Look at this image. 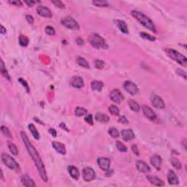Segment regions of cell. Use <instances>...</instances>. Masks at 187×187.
I'll list each match as a JSON object with an SVG mask.
<instances>
[{
	"label": "cell",
	"mask_w": 187,
	"mask_h": 187,
	"mask_svg": "<svg viewBox=\"0 0 187 187\" xmlns=\"http://www.w3.org/2000/svg\"><path fill=\"white\" fill-rule=\"evenodd\" d=\"M37 13L38 15L41 16L45 17V18H51L52 17V13L48 8L44 6H38L37 8Z\"/></svg>",
	"instance_id": "cell-13"
},
{
	"label": "cell",
	"mask_w": 187,
	"mask_h": 187,
	"mask_svg": "<svg viewBox=\"0 0 187 187\" xmlns=\"http://www.w3.org/2000/svg\"><path fill=\"white\" fill-rule=\"evenodd\" d=\"M103 86H104V84H103V82L97 81V80H93V81L91 82V84L92 90L98 91H100L103 89Z\"/></svg>",
	"instance_id": "cell-25"
},
{
	"label": "cell",
	"mask_w": 187,
	"mask_h": 187,
	"mask_svg": "<svg viewBox=\"0 0 187 187\" xmlns=\"http://www.w3.org/2000/svg\"><path fill=\"white\" fill-rule=\"evenodd\" d=\"M9 3L11 5H15V6H21L22 5V2L21 1H17V0H13V1H9Z\"/></svg>",
	"instance_id": "cell-47"
},
{
	"label": "cell",
	"mask_w": 187,
	"mask_h": 187,
	"mask_svg": "<svg viewBox=\"0 0 187 187\" xmlns=\"http://www.w3.org/2000/svg\"><path fill=\"white\" fill-rule=\"evenodd\" d=\"M1 72H2V74L4 77L6 79H8V80H10V77L9 74H8V71H7L6 68L5 67V64H4L3 61H1Z\"/></svg>",
	"instance_id": "cell-31"
},
{
	"label": "cell",
	"mask_w": 187,
	"mask_h": 187,
	"mask_svg": "<svg viewBox=\"0 0 187 187\" xmlns=\"http://www.w3.org/2000/svg\"><path fill=\"white\" fill-rule=\"evenodd\" d=\"M1 132L3 134L4 136L6 137L12 138V135L10 133V131L5 126H2V127H1Z\"/></svg>",
	"instance_id": "cell-33"
},
{
	"label": "cell",
	"mask_w": 187,
	"mask_h": 187,
	"mask_svg": "<svg viewBox=\"0 0 187 187\" xmlns=\"http://www.w3.org/2000/svg\"><path fill=\"white\" fill-rule=\"evenodd\" d=\"M177 73H178V75H179L180 76L184 77V79H186V73L185 71H184V70H180V69H178V70H177Z\"/></svg>",
	"instance_id": "cell-45"
},
{
	"label": "cell",
	"mask_w": 187,
	"mask_h": 187,
	"mask_svg": "<svg viewBox=\"0 0 187 187\" xmlns=\"http://www.w3.org/2000/svg\"><path fill=\"white\" fill-rule=\"evenodd\" d=\"M119 123L121 124H127L129 122H128V120L126 119V118L125 116H121L119 119Z\"/></svg>",
	"instance_id": "cell-46"
},
{
	"label": "cell",
	"mask_w": 187,
	"mask_h": 187,
	"mask_svg": "<svg viewBox=\"0 0 187 187\" xmlns=\"http://www.w3.org/2000/svg\"><path fill=\"white\" fill-rule=\"evenodd\" d=\"M61 24L66 28L72 30H79L80 27L77 21L71 17H65L61 20Z\"/></svg>",
	"instance_id": "cell-6"
},
{
	"label": "cell",
	"mask_w": 187,
	"mask_h": 187,
	"mask_svg": "<svg viewBox=\"0 0 187 187\" xmlns=\"http://www.w3.org/2000/svg\"><path fill=\"white\" fill-rule=\"evenodd\" d=\"M26 18H27V21H28V23L32 24L34 23V18L31 16V15H26Z\"/></svg>",
	"instance_id": "cell-48"
},
{
	"label": "cell",
	"mask_w": 187,
	"mask_h": 187,
	"mask_svg": "<svg viewBox=\"0 0 187 187\" xmlns=\"http://www.w3.org/2000/svg\"><path fill=\"white\" fill-rule=\"evenodd\" d=\"M167 180L168 183L171 185H177L179 183V181H178V178L176 175V174L175 173V172L171 170H170L168 171L167 174Z\"/></svg>",
	"instance_id": "cell-17"
},
{
	"label": "cell",
	"mask_w": 187,
	"mask_h": 187,
	"mask_svg": "<svg viewBox=\"0 0 187 187\" xmlns=\"http://www.w3.org/2000/svg\"><path fill=\"white\" fill-rule=\"evenodd\" d=\"M142 110H143V113H144L145 116L148 118L151 121H154L155 119H156L157 116H156V113L154 112V110H152L151 107H149V106L146 105H143L142 106Z\"/></svg>",
	"instance_id": "cell-10"
},
{
	"label": "cell",
	"mask_w": 187,
	"mask_h": 187,
	"mask_svg": "<svg viewBox=\"0 0 187 187\" xmlns=\"http://www.w3.org/2000/svg\"><path fill=\"white\" fill-rule=\"evenodd\" d=\"M68 171L70 175H71V177L73 178H74L75 180H77L80 176V172L79 170H77V168L75 166H69L68 167Z\"/></svg>",
	"instance_id": "cell-24"
},
{
	"label": "cell",
	"mask_w": 187,
	"mask_h": 187,
	"mask_svg": "<svg viewBox=\"0 0 187 187\" xmlns=\"http://www.w3.org/2000/svg\"><path fill=\"white\" fill-rule=\"evenodd\" d=\"M51 2H52L55 6H57V8H65V5H64V4H63V2H61V1H51Z\"/></svg>",
	"instance_id": "cell-43"
},
{
	"label": "cell",
	"mask_w": 187,
	"mask_h": 187,
	"mask_svg": "<svg viewBox=\"0 0 187 187\" xmlns=\"http://www.w3.org/2000/svg\"><path fill=\"white\" fill-rule=\"evenodd\" d=\"M2 162H3V163L5 164L8 167H9L10 169L16 171V172H19L20 170H21L19 165L15 162V160L13 158L11 157L8 154H2Z\"/></svg>",
	"instance_id": "cell-5"
},
{
	"label": "cell",
	"mask_w": 187,
	"mask_h": 187,
	"mask_svg": "<svg viewBox=\"0 0 187 187\" xmlns=\"http://www.w3.org/2000/svg\"><path fill=\"white\" fill-rule=\"evenodd\" d=\"M49 132L52 135V136L57 137V132H56V130L54 129H52V128L49 129Z\"/></svg>",
	"instance_id": "cell-52"
},
{
	"label": "cell",
	"mask_w": 187,
	"mask_h": 187,
	"mask_svg": "<svg viewBox=\"0 0 187 187\" xmlns=\"http://www.w3.org/2000/svg\"><path fill=\"white\" fill-rule=\"evenodd\" d=\"M115 23H116V26L118 27V28L119 29L121 32H123L124 34H129V30H128L127 25H126V23L124 21H121V20H116L115 21Z\"/></svg>",
	"instance_id": "cell-21"
},
{
	"label": "cell",
	"mask_w": 187,
	"mask_h": 187,
	"mask_svg": "<svg viewBox=\"0 0 187 187\" xmlns=\"http://www.w3.org/2000/svg\"><path fill=\"white\" fill-rule=\"evenodd\" d=\"M21 136L23 140V141H24V144H25L27 151H28L29 154V155L31 156V159L34 161V164H35L36 167H37V170H38L39 173H40V177H41L42 179H43L45 182H46V181H48V177H47L45 168L44 165H43V161H42L41 157H40V156L39 155L38 152L36 150L35 148L33 146V145L31 144V142L29 140L28 137L26 135L25 132H21Z\"/></svg>",
	"instance_id": "cell-1"
},
{
	"label": "cell",
	"mask_w": 187,
	"mask_h": 187,
	"mask_svg": "<svg viewBox=\"0 0 187 187\" xmlns=\"http://www.w3.org/2000/svg\"><path fill=\"white\" fill-rule=\"evenodd\" d=\"M110 98L112 101L114 103H117V104H120L122 101L124 100V96L122 95L121 92L118 89H114L110 92Z\"/></svg>",
	"instance_id": "cell-9"
},
{
	"label": "cell",
	"mask_w": 187,
	"mask_h": 187,
	"mask_svg": "<svg viewBox=\"0 0 187 187\" xmlns=\"http://www.w3.org/2000/svg\"><path fill=\"white\" fill-rule=\"evenodd\" d=\"M121 136L124 141H130L135 138V134L131 129H124L121 131Z\"/></svg>",
	"instance_id": "cell-16"
},
{
	"label": "cell",
	"mask_w": 187,
	"mask_h": 187,
	"mask_svg": "<svg viewBox=\"0 0 187 187\" xmlns=\"http://www.w3.org/2000/svg\"><path fill=\"white\" fill-rule=\"evenodd\" d=\"M28 127H29V129L30 130V132H31V135H33V137H34L36 140H40V134H39L38 131L37 130V129L35 128L34 125L33 124H30L29 125Z\"/></svg>",
	"instance_id": "cell-28"
},
{
	"label": "cell",
	"mask_w": 187,
	"mask_h": 187,
	"mask_svg": "<svg viewBox=\"0 0 187 187\" xmlns=\"http://www.w3.org/2000/svg\"><path fill=\"white\" fill-rule=\"evenodd\" d=\"M108 132H109V134H110V136L113 138H116L119 136V131H118L117 129L114 127L110 128V129H109Z\"/></svg>",
	"instance_id": "cell-37"
},
{
	"label": "cell",
	"mask_w": 187,
	"mask_h": 187,
	"mask_svg": "<svg viewBox=\"0 0 187 187\" xmlns=\"http://www.w3.org/2000/svg\"><path fill=\"white\" fill-rule=\"evenodd\" d=\"M140 35L141 36L143 39H146V40H149V41H155L156 40V38L154 37H153L152 35H150L149 34H147L146 32H140Z\"/></svg>",
	"instance_id": "cell-36"
},
{
	"label": "cell",
	"mask_w": 187,
	"mask_h": 187,
	"mask_svg": "<svg viewBox=\"0 0 187 187\" xmlns=\"http://www.w3.org/2000/svg\"><path fill=\"white\" fill-rule=\"evenodd\" d=\"M165 52H166L167 55L170 58L172 59V60L177 61V62L179 63L180 64H181L184 67L186 66V57L183 55V54H181V53L178 52V51L171 49V48H167V49H165Z\"/></svg>",
	"instance_id": "cell-4"
},
{
	"label": "cell",
	"mask_w": 187,
	"mask_h": 187,
	"mask_svg": "<svg viewBox=\"0 0 187 187\" xmlns=\"http://www.w3.org/2000/svg\"><path fill=\"white\" fill-rule=\"evenodd\" d=\"M70 84L73 87L80 89L84 86V82L83 78L80 76H73L70 80Z\"/></svg>",
	"instance_id": "cell-11"
},
{
	"label": "cell",
	"mask_w": 187,
	"mask_h": 187,
	"mask_svg": "<svg viewBox=\"0 0 187 187\" xmlns=\"http://www.w3.org/2000/svg\"><path fill=\"white\" fill-rule=\"evenodd\" d=\"M89 43L97 49H107V45L105 40L98 34H91L89 37Z\"/></svg>",
	"instance_id": "cell-3"
},
{
	"label": "cell",
	"mask_w": 187,
	"mask_h": 187,
	"mask_svg": "<svg viewBox=\"0 0 187 187\" xmlns=\"http://www.w3.org/2000/svg\"><path fill=\"white\" fill-rule=\"evenodd\" d=\"M128 105H129L131 110L135 112H138L140 110V109L139 104L133 100H129V101H128Z\"/></svg>",
	"instance_id": "cell-27"
},
{
	"label": "cell",
	"mask_w": 187,
	"mask_h": 187,
	"mask_svg": "<svg viewBox=\"0 0 187 187\" xmlns=\"http://www.w3.org/2000/svg\"><path fill=\"white\" fill-rule=\"evenodd\" d=\"M75 113V115L77 116H84V115H86V113H87V110L85 108H83V107H76Z\"/></svg>",
	"instance_id": "cell-34"
},
{
	"label": "cell",
	"mask_w": 187,
	"mask_h": 187,
	"mask_svg": "<svg viewBox=\"0 0 187 187\" xmlns=\"http://www.w3.org/2000/svg\"><path fill=\"white\" fill-rule=\"evenodd\" d=\"M92 4L97 7H108V3L107 2H105V1H99V0H97V1H93Z\"/></svg>",
	"instance_id": "cell-39"
},
{
	"label": "cell",
	"mask_w": 187,
	"mask_h": 187,
	"mask_svg": "<svg viewBox=\"0 0 187 187\" xmlns=\"http://www.w3.org/2000/svg\"><path fill=\"white\" fill-rule=\"evenodd\" d=\"M132 16L138 21L140 22L143 27H145L146 28H147L148 29L151 30L152 31H156V27H155L153 21L150 19L148 16H146L145 14H143V13L139 12L137 10H132L131 12Z\"/></svg>",
	"instance_id": "cell-2"
},
{
	"label": "cell",
	"mask_w": 187,
	"mask_h": 187,
	"mask_svg": "<svg viewBox=\"0 0 187 187\" xmlns=\"http://www.w3.org/2000/svg\"><path fill=\"white\" fill-rule=\"evenodd\" d=\"M95 67L99 70H102L105 67V62L102 60H96L95 61Z\"/></svg>",
	"instance_id": "cell-41"
},
{
	"label": "cell",
	"mask_w": 187,
	"mask_h": 187,
	"mask_svg": "<svg viewBox=\"0 0 187 187\" xmlns=\"http://www.w3.org/2000/svg\"><path fill=\"white\" fill-rule=\"evenodd\" d=\"M147 179L149 181V183L153 184V185L157 186H162L165 185V183L162 180L159 179L157 177L154 176V175H148Z\"/></svg>",
	"instance_id": "cell-19"
},
{
	"label": "cell",
	"mask_w": 187,
	"mask_h": 187,
	"mask_svg": "<svg viewBox=\"0 0 187 187\" xmlns=\"http://www.w3.org/2000/svg\"><path fill=\"white\" fill-rule=\"evenodd\" d=\"M97 162H98V165L100 166V167L104 171H107L110 169V159H107V158H104L101 157L97 159Z\"/></svg>",
	"instance_id": "cell-12"
},
{
	"label": "cell",
	"mask_w": 187,
	"mask_h": 187,
	"mask_svg": "<svg viewBox=\"0 0 187 187\" xmlns=\"http://www.w3.org/2000/svg\"><path fill=\"white\" fill-rule=\"evenodd\" d=\"M116 148H117L121 152H126V151H127V149H126V147L125 146V145L123 144L121 142L116 141Z\"/></svg>",
	"instance_id": "cell-38"
},
{
	"label": "cell",
	"mask_w": 187,
	"mask_h": 187,
	"mask_svg": "<svg viewBox=\"0 0 187 187\" xmlns=\"http://www.w3.org/2000/svg\"><path fill=\"white\" fill-rule=\"evenodd\" d=\"M132 151H133L134 154H135L137 156H139L140 154H139V151H138L137 147L136 145H133V146H132Z\"/></svg>",
	"instance_id": "cell-49"
},
{
	"label": "cell",
	"mask_w": 187,
	"mask_h": 187,
	"mask_svg": "<svg viewBox=\"0 0 187 187\" xmlns=\"http://www.w3.org/2000/svg\"><path fill=\"white\" fill-rule=\"evenodd\" d=\"M151 163L157 170H160L162 165V158L159 155H154L151 158Z\"/></svg>",
	"instance_id": "cell-18"
},
{
	"label": "cell",
	"mask_w": 187,
	"mask_h": 187,
	"mask_svg": "<svg viewBox=\"0 0 187 187\" xmlns=\"http://www.w3.org/2000/svg\"><path fill=\"white\" fill-rule=\"evenodd\" d=\"M1 34H6V29H5L3 26H1Z\"/></svg>",
	"instance_id": "cell-53"
},
{
	"label": "cell",
	"mask_w": 187,
	"mask_h": 187,
	"mask_svg": "<svg viewBox=\"0 0 187 187\" xmlns=\"http://www.w3.org/2000/svg\"><path fill=\"white\" fill-rule=\"evenodd\" d=\"M18 80H19L20 83H21V84H22V86H24V87L26 89H27V91L28 92V93H29V91H30L29 90V87L27 82L25 80H24V79H22V78H19V79H18Z\"/></svg>",
	"instance_id": "cell-42"
},
{
	"label": "cell",
	"mask_w": 187,
	"mask_h": 187,
	"mask_svg": "<svg viewBox=\"0 0 187 187\" xmlns=\"http://www.w3.org/2000/svg\"><path fill=\"white\" fill-rule=\"evenodd\" d=\"M83 178L87 182L95 179L96 174L94 170L91 167H85L83 170Z\"/></svg>",
	"instance_id": "cell-7"
},
{
	"label": "cell",
	"mask_w": 187,
	"mask_h": 187,
	"mask_svg": "<svg viewBox=\"0 0 187 187\" xmlns=\"http://www.w3.org/2000/svg\"><path fill=\"white\" fill-rule=\"evenodd\" d=\"M76 43H77V44L79 45H83V43H84V42H83V40L82 38H80V37H78V38L76 40Z\"/></svg>",
	"instance_id": "cell-50"
},
{
	"label": "cell",
	"mask_w": 187,
	"mask_h": 187,
	"mask_svg": "<svg viewBox=\"0 0 187 187\" xmlns=\"http://www.w3.org/2000/svg\"><path fill=\"white\" fill-rule=\"evenodd\" d=\"M95 119L97 121H100L101 123L106 124L110 121V117L107 115L103 113H97L95 115Z\"/></svg>",
	"instance_id": "cell-23"
},
{
	"label": "cell",
	"mask_w": 187,
	"mask_h": 187,
	"mask_svg": "<svg viewBox=\"0 0 187 187\" xmlns=\"http://www.w3.org/2000/svg\"><path fill=\"white\" fill-rule=\"evenodd\" d=\"M8 148H9L10 151L11 153H12L13 154L15 155V156L18 155V149H17V147L15 146V145L14 144V143H13L12 142H8Z\"/></svg>",
	"instance_id": "cell-30"
},
{
	"label": "cell",
	"mask_w": 187,
	"mask_h": 187,
	"mask_svg": "<svg viewBox=\"0 0 187 187\" xmlns=\"http://www.w3.org/2000/svg\"><path fill=\"white\" fill-rule=\"evenodd\" d=\"M85 121H86L87 123H89V124L92 125L93 124V116H92V115H88L86 117H85Z\"/></svg>",
	"instance_id": "cell-44"
},
{
	"label": "cell",
	"mask_w": 187,
	"mask_h": 187,
	"mask_svg": "<svg viewBox=\"0 0 187 187\" xmlns=\"http://www.w3.org/2000/svg\"><path fill=\"white\" fill-rule=\"evenodd\" d=\"M21 183L24 186L27 187H34L36 186L35 183L34 182L31 178H30L27 175H24L23 177H21Z\"/></svg>",
	"instance_id": "cell-22"
},
{
	"label": "cell",
	"mask_w": 187,
	"mask_h": 187,
	"mask_svg": "<svg viewBox=\"0 0 187 187\" xmlns=\"http://www.w3.org/2000/svg\"><path fill=\"white\" fill-rule=\"evenodd\" d=\"M45 33L47 34H48V35H54V34H56V31H55V29H54V28H53L52 27H50V26H48V27H45Z\"/></svg>",
	"instance_id": "cell-40"
},
{
	"label": "cell",
	"mask_w": 187,
	"mask_h": 187,
	"mask_svg": "<svg viewBox=\"0 0 187 187\" xmlns=\"http://www.w3.org/2000/svg\"><path fill=\"white\" fill-rule=\"evenodd\" d=\"M29 40L27 37L24 35H20L19 36V44L21 45L23 47H26L29 45Z\"/></svg>",
	"instance_id": "cell-29"
},
{
	"label": "cell",
	"mask_w": 187,
	"mask_h": 187,
	"mask_svg": "<svg viewBox=\"0 0 187 187\" xmlns=\"http://www.w3.org/2000/svg\"><path fill=\"white\" fill-rule=\"evenodd\" d=\"M136 167L140 172H149L151 171V168L146 162H144L143 161L138 160L136 162Z\"/></svg>",
	"instance_id": "cell-15"
},
{
	"label": "cell",
	"mask_w": 187,
	"mask_h": 187,
	"mask_svg": "<svg viewBox=\"0 0 187 187\" xmlns=\"http://www.w3.org/2000/svg\"><path fill=\"white\" fill-rule=\"evenodd\" d=\"M124 88L126 92L130 93L131 95H135L139 92L137 86L131 81H126L124 84Z\"/></svg>",
	"instance_id": "cell-8"
},
{
	"label": "cell",
	"mask_w": 187,
	"mask_h": 187,
	"mask_svg": "<svg viewBox=\"0 0 187 187\" xmlns=\"http://www.w3.org/2000/svg\"><path fill=\"white\" fill-rule=\"evenodd\" d=\"M25 3L28 5L29 7H32L35 4L34 1H25Z\"/></svg>",
	"instance_id": "cell-51"
},
{
	"label": "cell",
	"mask_w": 187,
	"mask_h": 187,
	"mask_svg": "<svg viewBox=\"0 0 187 187\" xmlns=\"http://www.w3.org/2000/svg\"><path fill=\"white\" fill-rule=\"evenodd\" d=\"M52 146L58 153L61 154L62 155L66 154L65 146L63 143H59V142H53Z\"/></svg>",
	"instance_id": "cell-20"
},
{
	"label": "cell",
	"mask_w": 187,
	"mask_h": 187,
	"mask_svg": "<svg viewBox=\"0 0 187 187\" xmlns=\"http://www.w3.org/2000/svg\"><path fill=\"white\" fill-rule=\"evenodd\" d=\"M108 110L109 111H110V113H111L112 115H113V116H119V113H120L119 107L116 105H111L108 107Z\"/></svg>",
	"instance_id": "cell-32"
},
{
	"label": "cell",
	"mask_w": 187,
	"mask_h": 187,
	"mask_svg": "<svg viewBox=\"0 0 187 187\" xmlns=\"http://www.w3.org/2000/svg\"><path fill=\"white\" fill-rule=\"evenodd\" d=\"M151 103L154 107L159 109H163L165 107V103L160 97L157 95H154L151 98Z\"/></svg>",
	"instance_id": "cell-14"
},
{
	"label": "cell",
	"mask_w": 187,
	"mask_h": 187,
	"mask_svg": "<svg viewBox=\"0 0 187 187\" xmlns=\"http://www.w3.org/2000/svg\"><path fill=\"white\" fill-rule=\"evenodd\" d=\"M171 163H172V166H173L175 168H176L177 170H180L181 167H182L181 162H180V161L178 160L177 158L172 157V159H171Z\"/></svg>",
	"instance_id": "cell-35"
},
{
	"label": "cell",
	"mask_w": 187,
	"mask_h": 187,
	"mask_svg": "<svg viewBox=\"0 0 187 187\" xmlns=\"http://www.w3.org/2000/svg\"><path fill=\"white\" fill-rule=\"evenodd\" d=\"M76 61H77V64H78L79 66H80V67H84V68H87V69L90 68V66H89V62H88L84 58H83V57H77V59H76Z\"/></svg>",
	"instance_id": "cell-26"
}]
</instances>
